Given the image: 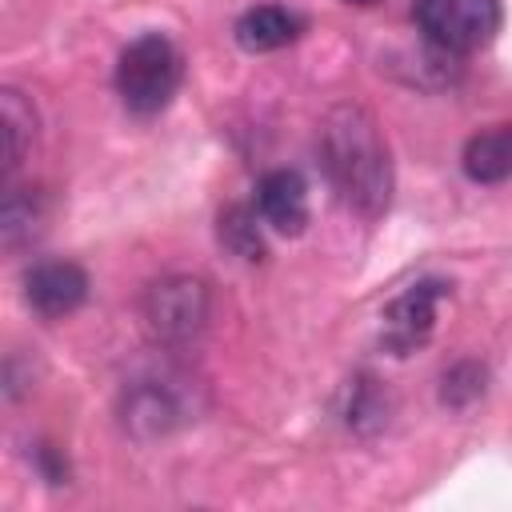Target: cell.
I'll list each match as a JSON object with an SVG mask.
<instances>
[{"label": "cell", "instance_id": "5", "mask_svg": "<svg viewBox=\"0 0 512 512\" xmlns=\"http://www.w3.org/2000/svg\"><path fill=\"white\" fill-rule=\"evenodd\" d=\"M444 296L440 280H420L412 288H404L388 308H384V328L380 340L392 356H408L412 348H420L436 324V300Z\"/></svg>", "mask_w": 512, "mask_h": 512}, {"label": "cell", "instance_id": "6", "mask_svg": "<svg viewBox=\"0 0 512 512\" xmlns=\"http://www.w3.org/2000/svg\"><path fill=\"white\" fill-rule=\"evenodd\" d=\"M24 300L44 320H60L88 300V272L72 260H40L24 276Z\"/></svg>", "mask_w": 512, "mask_h": 512}, {"label": "cell", "instance_id": "2", "mask_svg": "<svg viewBox=\"0 0 512 512\" xmlns=\"http://www.w3.org/2000/svg\"><path fill=\"white\" fill-rule=\"evenodd\" d=\"M184 76V60L180 48L160 36V32H144L136 36L116 64V92L124 100L128 112L136 116H156L160 108H168V100L176 96Z\"/></svg>", "mask_w": 512, "mask_h": 512}, {"label": "cell", "instance_id": "12", "mask_svg": "<svg viewBox=\"0 0 512 512\" xmlns=\"http://www.w3.org/2000/svg\"><path fill=\"white\" fill-rule=\"evenodd\" d=\"M36 220H40V212H36L32 196L8 192V200H4V212H0V232H4V244H8V248H16L20 240H28Z\"/></svg>", "mask_w": 512, "mask_h": 512}, {"label": "cell", "instance_id": "4", "mask_svg": "<svg viewBox=\"0 0 512 512\" xmlns=\"http://www.w3.org/2000/svg\"><path fill=\"white\" fill-rule=\"evenodd\" d=\"M208 284L196 276H164L144 292V324L160 344H188L208 324Z\"/></svg>", "mask_w": 512, "mask_h": 512}, {"label": "cell", "instance_id": "9", "mask_svg": "<svg viewBox=\"0 0 512 512\" xmlns=\"http://www.w3.org/2000/svg\"><path fill=\"white\" fill-rule=\"evenodd\" d=\"M464 172L480 184L512 180V124H496L488 132H476L464 144Z\"/></svg>", "mask_w": 512, "mask_h": 512}, {"label": "cell", "instance_id": "7", "mask_svg": "<svg viewBox=\"0 0 512 512\" xmlns=\"http://www.w3.org/2000/svg\"><path fill=\"white\" fill-rule=\"evenodd\" d=\"M256 212H260L264 224H272L284 236L304 232V224H308V188H304L300 172H292V168L264 172L260 184H256Z\"/></svg>", "mask_w": 512, "mask_h": 512}, {"label": "cell", "instance_id": "8", "mask_svg": "<svg viewBox=\"0 0 512 512\" xmlns=\"http://www.w3.org/2000/svg\"><path fill=\"white\" fill-rule=\"evenodd\" d=\"M304 20L280 4H260V8H248L240 20H236V44L248 48V52H276L284 44H292L300 36Z\"/></svg>", "mask_w": 512, "mask_h": 512}, {"label": "cell", "instance_id": "1", "mask_svg": "<svg viewBox=\"0 0 512 512\" xmlns=\"http://www.w3.org/2000/svg\"><path fill=\"white\" fill-rule=\"evenodd\" d=\"M320 156L340 200L360 216H380L392 196V160L376 116L364 104H336L320 128Z\"/></svg>", "mask_w": 512, "mask_h": 512}, {"label": "cell", "instance_id": "10", "mask_svg": "<svg viewBox=\"0 0 512 512\" xmlns=\"http://www.w3.org/2000/svg\"><path fill=\"white\" fill-rule=\"evenodd\" d=\"M0 124H4V172H12L36 136V112L16 88L0 92Z\"/></svg>", "mask_w": 512, "mask_h": 512}, {"label": "cell", "instance_id": "3", "mask_svg": "<svg viewBox=\"0 0 512 512\" xmlns=\"http://www.w3.org/2000/svg\"><path fill=\"white\" fill-rule=\"evenodd\" d=\"M416 28L440 52H476L500 28L496 0H416L412 8Z\"/></svg>", "mask_w": 512, "mask_h": 512}, {"label": "cell", "instance_id": "11", "mask_svg": "<svg viewBox=\"0 0 512 512\" xmlns=\"http://www.w3.org/2000/svg\"><path fill=\"white\" fill-rule=\"evenodd\" d=\"M220 244L228 252H236L240 260H260L264 256V240H260V212L232 204L220 212Z\"/></svg>", "mask_w": 512, "mask_h": 512}, {"label": "cell", "instance_id": "13", "mask_svg": "<svg viewBox=\"0 0 512 512\" xmlns=\"http://www.w3.org/2000/svg\"><path fill=\"white\" fill-rule=\"evenodd\" d=\"M480 392H484V372H480L476 364H456V368H448V372H444V388H440L444 404L464 408V404H468V400H476Z\"/></svg>", "mask_w": 512, "mask_h": 512}, {"label": "cell", "instance_id": "14", "mask_svg": "<svg viewBox=\"0 0 512 512\" xmlns=\"http://www.w3.org/2000/svg\"><path fill=\"white\" fill-rule=\"evenodd\" d=\"M348 4H376V0H348Z\"/></svg>", "mask_w": 512, "mask_h": 512}]
</instances>
